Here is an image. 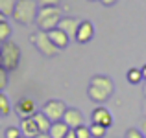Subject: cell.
<instances>
[{
  "label": "cell",
  "instance_id": "31",
  "mask_svg": "<svg viewBox=\"0 0 146 138\" xmlns=\"http://www.w3.org/2000/svg\"><path fill=\"white\" fill-rule=\"evenodd\" d=\"M4 20H7V17L2 13V11H0V22H4Z\"/></svg>",
  "mask_w": 146,
  "mask_h": 138
},
{
  "label": "cell",
  "instance_id": "29",
  "mask_svg": "<svg viewBox=\"0 0 146 138\" xmlns=\"http://www.w3.org/2000/svg\"><path fill=\"white\" fill-rule=\"evenodd\" d=\"M141 131H143V135H144V138H146V118L143 120V124H141Z\"/></svg>",
  "mask_w": 146,
  "mask_h": 138
},
{
  "label": "cell",
  "instance_id": "10",
  "mask_svg": "<svg viewBox=\"0 0 146 138\" xmlns=\"http://www.w3.org/2000/svg\"><path fill=\"white\" fill-rule=\"evenodd\" d=\"M93 124H100V125H104V127H109V125L113 124V116H111V112L106 107L100 105L93 110Z\"/></svg>",
  "mask_w": 146,
  "mask_h": 138
},
{
  "label": "cell",
  "instance_id": "20",
  "mask_svg": "<svg viewBox=\"0 0 146 138\" xmlns=\"http://www.w3.org/2000/svg\"><path fill=\"white\" fill-rule=\"evenodd\" d=\"M106 129L107 127H104V125H100V124H93L89 127V131H91V136L93 138H104L106 136Z\"/></svg>",
  "mask_w": 146,
  "mask_h": 138
},
{
  "label": "cell",
  "instance_id": "15",
  "mask_svg": "<svg viewBox=\"0 0 146 138\" xmlns=\"http://www.w3.org/2000/svg\"><path fill=\"white\" fill-rule=\"evenodd\" d=\"M87 96H89L93 101H96V103H104V101H107V98H109L111 94H107L106 90L98 89V87H94V85H89V89H87Z\"/></svg>",
  "mask_w": 146,
  "mask_h": 138
},
{
  "label": "cell",
  "instance_id": "27",
  "mask_svg": "<svg viewBox=\"0 0 146 138\" xmlns=\"http://www.w3.org/2000/svg\"><path fill=\"white\" fill-rule=\"evenodd\" d=\"M100 2H102L104 6H113V4H117V0H100Z\"/></svg>",
  "mask_w": 146,
  "mask_h": 138
},
{
  "label": "cell",
  "instance_id": "36",
  "mask_svg": "<svg viewBox=\"0 0 146 138\" xmlns=\"http://www.w3.org/2000/svg\"><path fill=\"white\" fill-rule=\"evenodd\" d=\"M19 138H26V136H24V135H22V136H19Z\"/></svg>",
  "mask_w": 146,
  "mask_h": 138
},
{
  "label": "cell",
  "instance_id": "25",
  "mask_svg": "<svg viewBox=\"0 0 146 138\" xmlns=\"http://www.w3.org/2000/svg\"><path fill=\"white\" fill-rule=\"evenodd\" d=\"M61 0H37V4H39V7H56L59 6Z\"/></svg>",
  "mask_w": 146,
  "mask_h": 138
},
{
  "label": "cell",
  "instance_id": "19",
  "mask_svg": "<svg viewBox=\"0 0 146 138\" xmlns=\"http://www.w3.org/2000/svg\"><path fill=\"white\" fill-rule=\"evenodd\" d=\"M11 112V105H9V99L4 92H0V114L2 116H7Z\"/></svg>",
  "mask_w": 146,
  "mask_h": 138
},
{
  "label": "cell",
  "instance_id": "26",
  "mask_svg": "<svg viewBox=\"0 0 146 138\" xmlns=\"http://www.w3.org/2000/svg\"><path fill=\"white\" fill-rule=\"evenodd\" d=\"M126 138H144V135H143V131L141 129H128L126 131Z\"/></svg>",
  "mask_w": 146,
  "mask_h": 138
},
{
  "label": "cell",
  "instance_id": "37",
  "mask_svg": "<svg viewBox=\"0 0 146 138\" xmlns=\"http://www.w3.org/2000/svg\"><path fill=\"white\" fill-rule=\"evenodd\" d=\"M89 2H96V0H89Z\"/></svg>",
  "mask_w": 146,
  "mask_h": 138
},
{
  "label": "cell",
  "instance_id": "17",
  "mask_svg": "<svg viewBox=\"0 0 146 138\" xmlns=\"http://www.w3.org/2000/svg\"><path fill=\"white\" fill-rule=\"evenodd\" d=\"M9 37H11V26H9V22H7V20L0 22V44H4L6 41H9Z\"/></svg>",
  "mask_w": 146,
  "mask_h": 138
},
{
  "label": "cell",
  "instance_id": "30",
  "mask_svg": "<svg viewBox=\"0 0 146 138\" xmlns=\"http://www.w3.org/2000/svg\"><path fill=\"white\" fill-rule=\"evenodd\" d=\"M35 138H50V135H48V133H39Z\"/></svg>",
  "mask_w": 146,
  "mask_h": 138
},
{
  "label": "cell",
  "instance_id": "8",
  "mask_svg": "<svg viewBox=\"0 0 146 138\" xmlns=\"http://www.w3.org/2000/svg\"><path fill=\"white\" fill-rule=\"evenodd\" d=\"M80 22H82V20H78L76 17H61V20H59V24H57V28L63 30V32L67 33L70 39H74V37H76V32H78Z\"/></svg>",
  "mask_w": 146,
  "mask_h": 138
},
{
  "label": "cell",
  "instance_id": "1",
  "mask_svg": "<svg viewBox=\"0 0 146 138\" xmlns=\"http://www.w3.org/2000/svg\"><path fill=\"white\" fill-rule=\"evenodd\" d=\"M37 11H39V4H37V0H17L11 17H13V20L17 22V24L30 26V24L35 22Z\"/></svg>",
  "mask_w": 146,
  "mask_h": 138
},
{
  "label": "cell",
  "instance_id": "18",
  "mask_svg": "<svg viewBox=\"0 0 146 138\" xmlns=\"http://www.w3.org/2000/svg\"><path fill=\"white\" fill-rule=\"evenodd\" d=\"M15 2L17 0H0V11H2L6 17H11L15 9Z\"/></svg>",
  "mask_w": 146,
  "mask_h": 138
},
{
  "label": "cell",
  "instance_id": "23",
  "mask_svg": "<svg viewBox=\"0 0 146 138\" xmlns=\"http://www.w3.org/2000/svg\"><path fill=\"white\" fill-rule=\"evenodd\" d=\"M74 133H76V138H93L89 127H85V125H80L78 129H74Z\"/></svg>",
  "mask_w": 146,
  "mask_h": 138
},
{
  "label": "cell",
  "instance_id": "21",
  "mask_svg": "<svg viewBox=\"0 0 146 138\" xmlns=\"http://www.w3.org/2000/svg\"><path fill=\"white\" fill-rule=\"evenodd\" d=\"M141 79H143V72H141V68H129L128 70V81L129 83H139Z\"/></svg>",
  "mask_w": 146,
  "mask_h": 138
},
{
  "label": "cell",
  "instance_id": "35",
  "mask_svg": "<svg viewBox=\"0 0 146 138\" xmlns=\"http://www.w3.org/2000/svg\"><path fill=\"white\" fill-rule=\"evenodd\" d=\"M0 63H2V52H0Z\"/></svg>",
  "mask_w": 146,
  "mask_h": 138
},
{
  "label": "cell",
  "instance_id": "24",
  "mask_svg": "<svg viewBox=\"0 0 146 138\" xmlns=\"http://www.w3.org/2000/svg\"><path fill=\"white\" fill-rule=\"evenodd\" d=\"M6 87H7V70L0 64V92H4Z\"/></svg>",
  "mask_w": 146,
  "mask_h": 138
},
{
  "label": "cell",
  "instance_id": "13",
  "mask_svg": "<svg viewBox=\"0 0 146 138\" xmlns=\"http://www.w3.org/2000/svg\"><path fill=\"white\" fill-rule=\"evenodd\" d=\"M67 133H68V125L63 120H59V122H52L48 135H50V138H65Z\"/></svg>",
  "mask_w": 146,
  "mask_h": 138
},
{
  "label": "cell",
  "instance_id": "12",
  "mask_svg": "<svg viewBox=\"0 0 146 138\" xmlns=\"http://www.w3.org/2000/svg\"><path fill=\"white\" fill-rule=\"evenodd\" d=\"M21 133L26 138H35L41 133L39 127H37V124H35V120H33V116L22 118V120H21Z\"/></svg>",
  "mask_w": 146,
  "mask_h": 138
},
{
  "label": "cell",
  "instance_id": "6",
  "mask_svg": "<svg viewBox=\"0 0 146 138\" xmlns=\"http://www.w3.org/2000/svg\"><path fill=\"white\" fill-rule=\"evenodd\" d=\"M15 112L19 114L21 118H30L37 112L35 110V103H33L32 98H21L15 105Z\"/></svg>",
  "mask_w": 146,
  "mask_h": 138
},
{
  "label": "cell",
  "instance_id": "4",
  "mask_svg": "<svg viewBox=\"0 0 146 138\" xmlns=\"http://www.w3.org/2000/svg\"><path fill=\"white\" fill-rule=\"evenodd\" d=\"M30 41H32V44L35 46L44 57H54V55H57V52H59V48L50 41L46 32H41L39 30V32L32 33V35H30Z\"/></svg>",
  "mask_w": 146,
  "mask_h": 138
},
{
  "label": "cell",
  "instance_id": "3",
  "mask_svg": "<svg viewBox=\"0 0 146 138\" xmlns=\"http://www.w3.org/2000/svg\"><path fill=\"white\" fill-rule=\"evenodd\" d=\"M0 52H2V63L0 64H2L7 72L17 70L19 63H21V48H19V44L9 39L4 44H0Z\"/></svg>",
  "mask_w": 146,
  "mask_h": 138
},
{
  "label": "cell",
  "instance_id": "7",
  "mask_svg": "<svg viewBox=\"0 0 146 138\" xmlns=\"http://www.w3.org/2000/svg\"><path fill=\"white\" fill-rule=\"evenodd\" d=\"M93 37H94L93 24H91L89 20H82V22H80V26H78V32H76V37H74V39L78 41L80 44H85V43H89Z\"/></svg>",
  "mask_w": 146,
  "mask_h": 138
},
{
  "label": "cell",
  "instance_id": "9",
  "mask_svg": "<svg viewBox=\"0 0 146 138\" xmlns=\"http://www.w3.org/2000/svg\"><path fill=\"white\" fill-rule=\"evenodd\" d=\"M63 122L68 125V129H78L83 125V114L78 109H67L63 114Z\"/></svg>",
  "mask_w": 146,
  "mask_h": 138
},
{
  "label": "cell",
  "instance_id": "11",
  "mask_svg": "<svg viewBox=\"0 0 146 138\" xmlns=\"http://www.w3.org/2000/svg\"><path fill=\"white\" fill-rule=\"evenodd\" d=\"M48 33V37H50V41H52L54 44L57 46L59 50H63V48H67L68 43H70V37L67 35V33L63 32V30H59V28H56V30H50Z\"/></svg>",
  "mask_w": 146,
  "mask_h": 138
},
{
  "label": "cell",
  "instance_id": "16",
  "mask_svg": "<svg viewBox=\"0 0 146 138\" xmlns=\"http://www.w3.org/2000/svg\"><path fill=\"white\" fill-rule=\"evenodd\" d=\"M33 120H35V124H37V127H39L41 133H48V131H50V125H52V122L46 118V114H44L43 110L33 114Z\"/></svg>",
  "mask_w": 146,
  "mask_h": 138
},
{
  "label": "cell",
  "instance_id": "5",
  "mask_svg": "<svg viewBox=\"0 0 146 138\" xmlns=\"http://www.w3.org/2000/svg\"><path fill=\"white\" fill-rule=\"evenodd\" d=\"M68 107L65 105V101L61 99H48L46 103L43 105V112L46 114V118L50 122H59L63 120V114Z\"/></svg>",
  "mask_w": 146,
  "mask_h": 138
},
{
  "label": "cell",
  "instance_id": "32",
  "mask_svg": "<svg viewBox=\"0 0 146 138\" xmlns=\"http://www.w3.org/2000/svg\"><path fill=\"white\" fill-rule=\"evenodd\" d=\"M143 114L146 116V98H144V101H143Z\"/></svg>",
  "mask_w": 146,
  "mask_h": 138
},
{
  "label": "cell",
  "instance_id": "2",
  "mask_svg": "<svg viewBox=\"0 0 146 138\" xmlns=\"http://www.w3.org/2000/svg\"><path fill=\"white\" fill-rule=\"evenodd\" d=\"M59 20H61L59 6H56V7H39L35 24H37V28H39L41 32H50V30L57 28Z\"/></svg>",
  "mask_w": 146,
  "mask_h": 138
},
{
  "label": "cell",
  "instance_id": "33",
  "mask_svg": "<svg viewBox=\"0 0 146 138\" xmlns=\"http://www.w3.org/2000/svg\"><path fill=\"white\" fill-rule=\"evenodd\" d=\"M141 72H143V78L146 79V64H144V66H143V68H141Z\"/></svg>",
  "mask_w": 146,
  "mask_h": 138
},
{
  "label": "cell",
  "instance_id": "14",
  "mask_svg": "<svg viewBox=\"0 0 146 138\" xmlns=\"http://www.w3.org/2000/svg\"><path fill=\"white\" fill-rule=\"evenodd\" d=\"M91 85H94V87H98V89H102V90H106L107 94H113V81H111L107 76H94L93 79H91Z\"/></svg>",
  "mask_w": 146,
  "mask_h": 138
},
{
  "label": "cell",
  "instance_id": "34",
  "mask_svg": "<svg viewBox=\"0 0 146 138\" xmlns=\"http://www.w3.org/2000/svg\"><path fill=\"white\" fill-rule=\"evenodd\" d=\"M143 92H144V98H146V81H144V89H143Z\"/></svg>",
  "mask_w": 146,
  "mask_h": 138
},
{
  "label": "cell",
  "instance_id": "28",
  "mask_svg": "<svg viewBox=\"0 0 146 138\" xmlns=\"http://www.w3.org/2000/svg\"><path fill=\"white\" fill-rule=\"evenodd\" d=\"M65 138H76V133H74V129H68V133L65 135Z\"/></svg>",
  "mask_w": 146,
  "mask_h": 138
},
{
  "label": "cell",
  "instance_id": "22",
  "mask_svg": "<svg viewBox=\"0 0 146 138\" xmlns=\"http://www.w3.org/2000/svg\"><path fill=\"white\" fill-rule=\"evenodd\" d=\"M19 136H22L21 127H13V125H9V127L4 131V138H19Z\"/></svg>",
  "mask_w": 146,
  "mask_h": 138
}]
</instances>
